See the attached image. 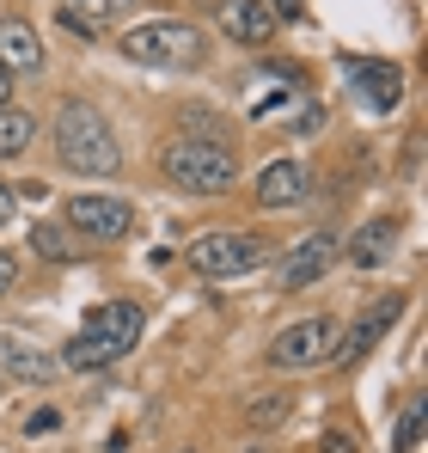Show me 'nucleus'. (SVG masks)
<instances>
[{"label": "nucleus", "mask_w": 428, "mask_h": 453, "mask_svg": "<svg viewBox=\"0 0 428 453\" xmlns=\"http://www.w3.org/2000/svg\"><path fill=\"white\" fill-rule=\"evenodd\" d=\"M214 25H220L233 43H251V50L276 37V12H270L264 0H220V6H214Z\"/></svg>", "instance_id": "nucleus-13"}, {"label": "nucleus", "mask_w": 428, "mask_h": 453, "mask_svg": "<svg viewBox=\"0 0 428 453\" xmlns=\"http://www.w3.org/2000/svg\"><path fill=\"white\" fill-rule=\"evenodd\" d=\"M56 429H62V417H56V411H37V417L25 423V435H56Z\"/></svg>", "instance_id": "nucleus-22"}, {"label": "nucleus", "mask_w": 428, "mask_h": 453, "mask_svg": "<svg viewBox=\"0 0 428 453\" xmlns=\"http://www.w3.org/2000/svg\"><path fill=\"white\" fill-rule=\"evenodd\" d=\"M62 374H68L62 356H50V349L31 343V337L0 331V380H19V386H56Z\"/></svg>", "instance_id": "nucleus-9"}, {"label": "nucleus", "mask_w": 428, "mask_h": 453, "mask_svg": "<svg viewBox=\"0 0 428 453\" xmlns=\"http://www.w3.org/2000/svg\"><path fill=\"white\" fill-rule=\"evenodd\" d=\"M343 257V233H306L300 245H287V257L276 264V282H282V295H300V288H312L331 264Z\"/></svg>", "instance_id": "nucleus-8"}, {"label": "nucleus", "mask_w": 428, "mask_h": 453, "mask_svg": "<svg viewBox=\"0 0 428 453\" xmlns=\"http://www.w3.org/2000/svg\"><path fill=\"white\" fill-rule=\"evenodd\" d=\"M50 135H56V159L68 165L73 178H117L123 172V142H117L111 117L92 98H62Z\"/></svg>", "instance_id": "nucleus-1"}, {"label": "nucleus", "mask_w": 428, "mask_h": 453, "mask_svg": "<svg viewBox=\"0 0 428 453\" xmlns=\"http://www.w3.org/2000/svg\"><path fill=\"white\" fill-rule=\"evenodd\" d=\"M392 251H398V221H392V215H373L355 239H343V257H349L355 270H386Z\"/></svg>", "instance_id": "nucleus-15"}, {"label": "nucleus", "mask_w": 428, "mask_h": 453, "mask_svg": "<svg viewBox=\"0 0 428 453\" xmlns=\"http://www.w3.org/2000/svg\"><path fill=\"white\" fill-rule=\"evenodd\" d=\"M0 68L6 74H43V37L31 19H0Z\"/></svg>", "instance_id": "nucleus-14"}, {"label": "nucleus", "mask_w": 428, "mask_h": 453, "mask_svg": "<svg viewBox=\"0 0 428 453\" xmlns=\"http://www.w3.org/2000/svg\"><path fill=\"white\" fill-rule=\"evenodd\" d=\"M141 331H147L141 301H104V306H92V312H86V325H80V337L62 349V368H73V374L111 368V362H123V356L141 343Z\"/></svg>", "instance_id": "nucleus-2"}, {"label": "nucleus", "mask_w": 428, "mask_h": 453, "mask_svg": "<svg viewBox=\"0 0 428 453\" xmlns=\"http://www.w3.org/2000/svg\"><path fill=\"white\" fill-rule=\"evenodd\" d=\"M337 337H343V325H337L331 312H318V319H294L287 331H276V343H270V368H282V374L325 368L331 349H337Z\"/></svg>", "instance_id": "nucleus-6"}, {"label": "nucleus", "mask_w": 428, "mask_h": 453, "mask_svg": "<svg viewBox=\"0 0 428 453\" xmlns=\"http://www.w3.org/2000/svg\"><path fill=\"white\" fill-rule=\"evenodd\" d=\"M325 453H355V435H349V429H331V435H325Z\"/></svg>", "instance_id": "nucleus-23"}, {"label": "nucleus", "mask_w": 428, "mask_h": 453, "mask_svg": "<svg viewBox=\"0 0 428 453\" xmlns=\"http://www.w3.org/2000/svg\"><path fill=\"white\" fill-rule=\"evenodd\" d=\"M117 50H123L129 62H141V68L190 74V68H203L209 37H203L190 19H147V25H129V31L117 37Z\"/></svg>", "instance_id": "nucleus-4"}, {"label": "nucleus", "mask_w": 428, "mask_h": 453, "mask_svg": "<svg viewBox=\"0 0 428 453\" xmlns=\"http://www.w3.org/2000/svg\"><path fill=\"white\" fill-rule=\"evenodd\" d=\"M68 226L80 239H92V245H117V239H129V233L141 226V215H135L129 196L86 190V196H68Z\"/></svg>", "instance_id": "nucleus-7"}, {"label": "nucleus", "mask_w": 428, "mask_h": 453, "mask_svg": "<svg viewBox=\"0 0 428 453\" xmlns=\"http://www.w3.org/2000/svg\"><path fill=\"white\" fill-rule=\"evenodd\" d=\"M12 282H19V257H12V251L0 245V301L12 295Z\"/></svg>", "instance_id": "nucleus-21"}, {"label": "nucleus", "mask_w": 428, "mask_h": 453, "mask_svg": "<svg viewBox=\"0 0 428 453\" xmlns=\"http://www.w3.org/2000/svg\"><path fill=\"white\" fill-rule=\"evenodd\" d=\"M423 448V404H410L398 417V435H392V453H417Z\"/></svg>", "instance_id": "nucleus-20"}, {"label": "nucleus", "mask_w": 428, "mask_h": 453, "mask_svg": "<svg viewBox=\"0 0 428 453\" xmlns=\"http://www.w3.org/2000/svg\"><path fill=\"white\" fill-rule=\"evenodd\" d=\"M31 142H37V123H31L25 111H12V104H6V111H0V159H19Z\"/></svg>", "instance_id": "nucleus-18"}, {"label": "nucleus", "mask_w": 428, "mask_h": 453, "mask_svg": "<svg viewBox=\"0 0 428 453\" xmlns=\"http://www.w3.org/2000/svg\"><path fill=\"white\" fill-rule=\"evenodd\" d=\"M184 257H190L196 276L226 282V276L264 270V264L276 257V239H264V233H251V226H214V233H196V239L184 245Z\"/></svg>", "instance_id": "nucleus-5"}, {"label": "nucleus", "mask_w": 428, "mask_h": 453, "mask_svg": "<svg viewBox=\"0 0 428 453\" xmlns=\"http://www.w3.org/2000/svg\"><path fill=\"white\" fill-rule=\"evenodd\" d=\"M12 209H19V196H12V190H6V184H0V226L12 221Z\"/></svg>", "instance_id": "nucleus-25"}, {"label": "nucleus", "mask_w": 428, "mask_h": 453, "mask_svg": "<svg viewBox=\"0 0 428 453\" xmlns=\"http://www.w3.org/2000/svg\"><path fill=\"white\" fill-rule=\"evenodd\" d=\"M404 319V295H386V301H373L367 312H361L355 325L337 337V349H331V362H361V356H373V343L392 331Z\"/></svg>", "instance_id": "nucleus-11"}, {"label": "nucleus", "mask_w": 428, "mask_h": 453, "mask_svg": "<svg viewBox=\"0 0 428 453\" xmlns=\"http://www.w3.org/2000/svg\"><path fill=\"white\" fill-rule=\"evenodd\" d=\"M287 417H294V392H257V398L245 404V423H251V429H282Z\"/></svg>", "instance_id": "nucleus-17"}, {"label": "nucleus", "mask_w": 428, "mask_h": 453, "mask_svg": "<svg viewBox=\"0 0 428 453\" xmlns=\"http://www.w3.org/2000/svg\"><path fill=\"white\" fill-rule=\"evenodd\" d=\"M31 251H37V257H56V264L80 257V245H73L62 226H50V221H37V226H31Z\"/></svg>", "instance_id": "nucleus-19"}, {"label": "nucleus", "mask_w": 428, "mask_h": 453, "mask_svg": "<svg viewBox=\"0 0 428 453\" xmlns=\"http://www.w3.org/2000/svg\"><path fill=\"white\" fill-rule=\"evenodd\" d=\"M343 74H349V86H355V98L367 111H398L404 104V68H392V62H361V56H349Z\"/></svg>", "instance_id": "nucleus-12"}, {"label": "nucleus", "mask_w": 428, "mask_h": 453, "mask_svg": "<svg viewBox=\"0 0 428 453\" xmlns=\"http://www.w3.org/2000/svg\"><path fill=\"white\" fill-rule=\"evenodd\" d=\"M159 172L184 196H220V190L239 184V153L226 148L220 135H172L159 148Z\"/></svg>", "instance_id": "nucleus-3"}, {"label": "nucleus", "mask_w": 428, "mask_h": 453, "mask_svg": "<svg viewBox=\"0 0 428 453\" xmlns=\"http://www.w3.org/2000/svg\"><path fill=\"white\" fill-rule=\"evenodd\" d=\"M6 98H12V74L0 68V111H6Z\"/></svg>", "instance_id": "nucleus-26"}, {"label": "nucleus", "mask_w": 428, "mask_h": 453, "mask_svg": "<svg viewBox=\"0 0 428 453\" xmlns=\"http://www.w3.org/2000/svg\"><path fill=\"white\" fill-rule=\"evenodd\" d=\"M56 12H62V25H68V31L98 37V31H111L117 19H129V12H135V0H56Z\"/></svg>", "instance_id": "nucleus-16"}, {"label": "nucleus", "mask_w": 428, "mask_h": 453, "mask_svg": "<svg viewBox=\"0 0 428 453\" xmlns=\"http://www.w3.org/2000/svg\"><path fill=\"white\" fill-rule=\"evenodd\" d=\"M178 453H196V448H178Z\"/></svg>", "instance_id": "nucleus-27"}, {"label": "nucleus", "mask_w": 428, "mask_h": 453, "mask_svg": "<svg viewBox=\"0 0 428 453\" xmlns=\"http://www.w3.org/2000/svg\"><path fill=\"white\" fill-rule=\"evenodd\" d=\"M0 386H6V380H0Z\"/></svg>", "instance_id": "nucleus-28"}, {"label": "nucleus", "mask_w": 428, "mask_h": 453, "mask_svg": "<svg viewBox=\"0 0 428 453\" xmlns=\"http://www.w3.org/2000/svg\"><path fill=\"white\" fill-rule=\"evenodd\" d=\"M264 6H270L276 19H282V12H287V19H300V12H306V0H264Z\"/></svg>", "instance_id": "nucleus-24"}, {"label": "nucleus", "mask_w": 428, "mask_h": 453, "mask_svg": "<svg viewBox=\"0 0 428 453\" xmlns=\"http://www.w3.org/2000/svg\"><path fill=\"white\" fill-rule=\"evenodd\" d=\"M312 196V172H306V159H270L264 172H257V209H270V215H282V209H300Z\"/></svg>", "instance_id": "nucleus-10"}]
</instances>
